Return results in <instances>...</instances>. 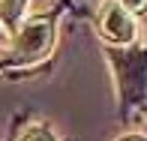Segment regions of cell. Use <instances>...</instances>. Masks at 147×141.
Returning <instances> with one entry per match:
<instances>
[{"instance_id": "obj_1", "label": "cell", "mask_w": 147, "mask_h": 141, "mask_svg": "<svg viewBox=\"0 0 147 141\" xmlns=\"http://www.w3.org/2000/svg\"><path fill=\"white\" fill-rule=\"evenodd\" d=\"M51 48V24L48 21H27L15 36V60L18 63H33V60L45 57Z\"/></svg>"}, {"instance_id": "obj_2", "label": "cell", "mask_w": 147, "mask_h": 141, "mask_svg": "<svg viewBox=\"0 0 147 141\" xmlns=\"http://www.w3.org/2000/svg\"><path fill=\"white\" fill-rule=\"evenodd\" d=\"M99 27H102V33L108 39H114L120 45H129L132 39H135V21H132V12L126 9L123 3H108L105 6Z\"/></svg>"}, {"instance_id": "obj_3", "label": "cell", "mask_w": 147, "mask_h": 141, "mask_svg": "<svg viewBox=\"0 0 147 141\" xmlns=\"http://www.w3.org/2000/svg\"><path fill=\"white\" fill-rule=\"evenodd\" d=\"M24 6H27V0H0V21H3L6 30L18 27V21L24 15Z\"/></svg>"}, {"instance_id": "obj_4", "label": "cell", "mask_w": 147, "mask_h": 141, "mask_svg": "<svg viewBox=\"0 0 147 141\" xmlns=\"http://www.w3.org/2000/svg\"><path fill=\"white\" fill-rule=\"evenodd\" d=\"M21 141H54V138H51L45 129H30V132H27V135H24Z\"/></svg>"}, {"instance_id": "obj_5", "label": "cell", "mask_w": 147, "mask_h": 141, "mask_svg": "<svg viewBox=\"0 0 147 141\" xmlns=\"http://www.w3.org/2000/svg\"><path fill=\"white\" fill-rule=\"evenodd\" d=\"M117 3H123L129 12H141L144 6H147V0H117Z\"/></svg>"}, {"instance_id": "obj_6", "label": "cell", "mask_w": 147, "mask_h": 141, "mask_svg": "<svg viewBox=\"0 0 147 141\" xmlns=\"http://www.w3.org/2000/svg\"><path fill=\"white\" fill-rule=\"evenodd\" d=\"M123 141H144V138H123Z\"/></svg>"}]
</instances>
